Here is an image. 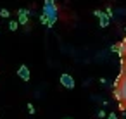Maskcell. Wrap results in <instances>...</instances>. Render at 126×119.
<instances>
[{
	"instance_id": "3",
	"label": "cell",
	"mask_w": 126,
	"mask_h": 119,
	"mask_svg": "<svg viewBox=\"0 0 126 119\" xmlns=\"http://www.w3.org/2000/svg\"><path fill=\"white\" fill-rule=\"evenodd\" d=\"M93 14L98 17V24H100V28H107V26L110 24V17H109L104 11H95Z\"/></svg>"
},
{
	"instance_id": "17",
	"label": "cell",
	"mask_w": 126,
	"mask_h": 119,
	"mask_svg": "<svg viewBox=\"0 0 126 119\" xmlns=\"http://www.w3.org/2000/svg\"><path fill=\"white\" fill-rule=\"evenodd\" d=\"M110 52H117V45H112L110 47Z\"/></svg>"
},
{
	"instance_id": "9",
	"label": "cell",
	"mask_w": 126,
	"mask_h": 119,
	"mask_svg": "<svg viewBox=\"0 0 126 119\" xmlns=\"http://www.w3.org/2000/svg\"><path fill=\"white\" fill-rule=\"evenodd\" d=\"M11 16V12L7 11V9H0V17H4V19H7Z\"/></svg>"
},
{
	"instance_id": "11",
	"label": "cell",
	"mask_w": 126,
	"mask_h": 119,
	"mask_svg": "<svg viewBox=\"0 0 126 119\" xmlns=\"http://www.w3.org/2000/svg\"><path fill=\"white\" fill-rule=\"evenodd\" d=\"M114 98L121 102V93H119V90H117V88H114Z\"/></svg>"
},
{
	"instance_id": "7",
	"label": "cell",
	"mask_w": 126,
	"mask_h": 119,
	"mask_svg": "<svg viewBox=\"0 0 126 119\" xmlns=\"http://www.w3.org/2000/svg\"><path fill=\"white\" fill-rule=\"evenodd\" d=\"M117 55H119L121 59H126V42H124V40L117 43Z\"/></svg>"
},
{
	"instance_id": "19",
	"label": "cell",
	"mask_w": 126,
	"mask_h": 119,
	"mask_svg": "<svg viewBox=\"0 0 126 119\" xmlns=\"http://www.w3.org/2000/svg\"><path fill=\"white\" fill-rule=\"evenodd\" d=\"M124 31H126V28H124Z\"/></svg>"
},
{
	"instance_id": "16",
	"label": "cell",
	"mask_w": 126,
	"mask_h": 119,
	"mask_svg": "<svg viewBox=\"0 0 126 119\" xmlns=\"http://www.w3.org/2000/svg\"><path fill=\"white\" fill-rule=\"evenodd\" d=\"M105 14H107L109 17H112V9H110V7H107V9H105Z\"/></svg>"
},
{
	"instance_id": "1",
	"label": "cell",
	"mask_w": 126,
	"mask_h": 119,
	"mask_svg": "<svg viewBox=\"0 0 126 119\" xmlns=\"http://www.w3.org/2000/svg\"><path fill=\"white\" fill-rule=\"evenodd\" d=\"M42 14H45L47 19H48V26L47 28H52L55 24V21H57V7L55 5H43Z\"/></svg>"
},
{
	"instance_id": "13",
	"label": "cell",
	"mask_w": 126,
	"mask_h": 119,
	"mask_svg": "<svg viewBox=\"0 0 126 119\" xmlns=\"http://www.w3.org/2000/svg\"><path fill=\"white\" fill-rule=\"evenodd\" d=\"M97 116H98V117L102 119V117H105L107 114H105V110H98V112H97Z\"/></svg>"
},
{
	"instance_id": "6",
	"label": "cell",
	"mask_w": 126,
	"mask_h": 119,
	"mask_svg": "<svg viewBox=\"0 0 126 119\" xmlns=\"http://www.w3.org/2000/svg\"><path fill=\"white\" fill-rule=\"evenodd\" d=\"M17 76L23 79V81H30V78H31V73H30V69H28V66H21L19 69H17Z\"/></svg>"
},
{
	"instance_id": "14",
	"label": "cell",
	"mask_w": 126,
	"mask_h": 119,
	"mask_svg": "<svg viewBox=\"0 0 126 119\" xmlns=\"http://www.w3.org/2000/svg\"><path fill=\"white\" fill-rule=\"evenodd\" d=\"M107 119H117V114H116V112H110V114L107 116Z\"/></svg>"
},
{
	"instance_id": "10",
	"label": "cell",
	"mask_w": 126,
	"mask_h": 119,
	"mask_svg": "<svg viewBox=\"0 0 126 119\" xmlns=\"http://www.w3.org/2000/svg\"><path fill=\"white\" fill-rule=\"evenodd\" d=\"M40 23H42V24H45V26H48V19H47V16H45V14H40Z\"/></svg>"
},
{
	"instance_id": "15",
	"label": "cell",
	"mask_w": 126,
	"mask_h": 119,
	"mask_svg": "<svg viewBox=\"0 0 126 119\" xmlns=\"http://www.w3.org/2000/svg\"><path fill=\"white\" fill-rule=\"evenodd\" d=\"M43 5H55V0H45Z\"/></svg>"
},
{
	"instance_id": "2",
	"label": "cell",
	"mask_w": 126,
	"mask_h": 119,
	"mask_svg": "<svg viewBox=\"0 0 126 119\" xmlns=\"http://www.w3.org/2000/svg\"><path fill=\"white\" fill-rule=\"evenodd\" d=\"M117 81H119L117 90H119V93H121V102L126 104V74H121V76L117 78Z\"/></svg>"
},
{
	"instance_id": "4",
	"label": "cell",
	"mask_w": 126,
	"mask_h": 119,
	"mask_svg": "<svg viewBox=\"0 0 126 119\" xmlns=\"http://www.w3.org/2000/svg\"><path fill=\"white\" fill-rule=\"evenodd\" d=\"M61 85L64 86V88H67V90H73L74 88V78L71 76V74H67V73H64L62 76H61Z\"/></svg>"
},
{
	"instance_id": "8",
	"label": "cell",
	"mask_w": 126,
	"mask_h": 119,
	"mask_svg": "<svg viewBox=\"0 0 126 119\" xmlns=\"http://www.w3.org/2000/svg\"><path fill=\"white\" fill-rule=\"evenodd\" d=\"M17 28H19V23H17V21H11V23H9V30H11V31H16Z\"/></svg>"
},
{
	"instance_id": "18",
	"label": "cell",
	"mask_w": 126,
	"mask_h": 119,
	"mask_svg": "<svg viewBox=\"0 0 126 119\" xmlns=\"http://www.w3.org/2000/svg\"><path fill=\"white\" fill-rule=\"evenodd\" d=\"M64 119H71V117H64Z\"/></svg>"
},
{
	"instance_id": "12",
	"label": "cell",
	"mask_w": 126,
	"mask_h": 119,
	"mask_svg": "<svg viewBox=\"0 0 126 119\" xmlns=\"http://www.w3.org/2000/svg\"><path fill=\"white\" fill-rule=\"evenodd\" d=\"M36 110H35V107H33V104H28V114H35Z\"/></svg>"
},
{
	"instance_id": "5",
	"label": "cell",
	"mask_w": 126,
	"mask_h": 119,
	"mask_svg": "<svg viewBox=\"0 0 126 119\" xmlns=\"http://www.w3.org/2000/svg\"><path fill=\"white\" fill-rule=\"evenodd\" d=\"M28 19H30V12L26 9H19L17 11V23L23 24V26H26L28 24Z\"/></svg>"
}]
</instances>
